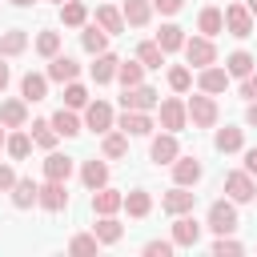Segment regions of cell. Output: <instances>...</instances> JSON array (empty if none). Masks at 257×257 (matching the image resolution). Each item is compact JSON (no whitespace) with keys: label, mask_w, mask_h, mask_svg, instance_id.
I'll use <instances>...</instances> for the list:
<instances>
[{"label":"cell","mask_w":257,"mask_h":257,"mask_svg":"<svg viewBox=\"0 0 257 257\" xmlns=\"http://www.w3.org/2000/svg\"><path fill=\"white\" fill-rule=\"evenodd\" d=\"M181 48H185V60H189L193 68H209V64L217 60V48H213L209 36H193V40H185Z\"/></svg>","instance_id":"1"},{"label":"cell","mask_w":257,"mask_h":257,"mask_svg":"<svg viewBox=\"0 0 257 257\" xmlns=\"http://www.w3.org/2000/svg\"><path fill=\"white\" fill-rule=\"evenodd\" d=\"M161 100H157V88H149V84H133V88H124L120 92V108H137V112H153Z\"/></svg>","instance_id":"2"},{"label":"cell","mask_w":257,"mask_h":257,"mask_svg":"<svg viewBox=\"0 0 257 257\" xmlns=\"http://www.w3.org/2000/svg\"><path fill=\"white\" fill-rule=\"evenodd\" d=\"M185 112H189V120L197 124V128H213L217 124V100L205 92V96H193L189 104H185Z\"/></svg>","instance_id":"3"},{"label":"cell","mask_w":257,"mask_h":257,"mask_svg":"<svg viewBox=\"0 0 257 257\" xmlns=\"http://www.w3.org/2000/svg\"><path fill=\"white\" fill-rule=\"evenodd\" d=\"M225 193H229V201L245 205V201L257 197V185H253V177L245 169H237V173H225Z\"/></svg>","instance_id":"4"},{"label":"cell","mask_w":257,"mask_h":257,"mask_svg":"<svg viewBox=\"0 0 257 257\" xmlns=\"http://www.w3.org/2000/svg\"><path fill=\"white\" fill-rule=\"evenodd\" d=\"M225 28H229L237 40L253 36V12H249L245 4H229V8H225Z\"/></svg>","instance_id":"5"},{"label":"cell","mask_w":257,"mask_h":257,"mask_svg":"<svg viewBox=\"0 0 257 257\" xmlns=\"http://www.w3.org/2000/svg\"><path fill=\"white\" fill-rule=\"evenodd\" d=\"M209 229H213V233H233V229H237V209H233V201H213V205H209Z\"/></svg>","instance_id":"6"},{"label":"cell","mask_w":257,"mask_h":257,"mask_svg":"<svg viewBox=\"0 0 257 257\" xmlns=\"http://www.w3.org/2000/svg\"><path fill=\"white\" fill-rule=\"evenodd\" d=\"M157 108H161V124H165V133H181V128H185V120H189V112H185V100L169 96V100H161Z\"/></svg>","instance_id":"7"},{"label":"cell","mask_w":257,"mask_h":257,"mask_svg":"<svg viewBox=\"0 0 257 257\" xmlns=\"http://www.w3.org/2000/svg\"><path fill=\"white\" fill-rule=\"evenodd\" d=\"M36 205H40V209H48V213H60V209L68 205L64 181H48V185H40V193H36Z\"/></svg>","instance_id":"8"},{"label":"cell","mask_w":257,"mask_h":257,"mask_svg":"<svg viewBox=\"0 0 257 257\" xmlns=\"http://www.w3.org/2000/svg\"><path fill=\"white\" fill-rule=\"evenodd\" d=\"M84 124H88L92 133H108V128H112V104H104V100L84 104Z\"/></svg>","instance_id":"9"},{"label":"cell","mask_w":257,"mask_h":257,"mask_svg":"<svg viewBox=\"0 0 257 257\" xmlns=\"http://www.w3.org/2000/svg\"><path fill=\"white\" fill-rule=\"evenodd\" d=\"M193 201H197V193H189V185H177V189H169V193L161 197V209L177 217V213H189Z\"/></svg>","instance_id":"10"},{"label":"cell","mask_w":257,"mask_h":257,"mask_svg":"<svg viewBox=\"0 0 257 257\" xmlns=\"http://www.w3.org/2000/svg\"><path fill=\"white\" fill-rule=\"evenodd\" d=\"M197 241H201V225H197L193 217L177 213V221H173V245H185V249H193Z\"/></svg>","instance_id":"11"},{"label":"cell","mask_w":257,"mask_h":257,"mask_svg":"<svg viewBox=\"0 0 257 257\" xmlns=\"http://www.w3.org/2000/svg\"><path fill=\"white\" fill-rule=\"evenodd\" d=\"M120 133H124V137H149V133H153V116H149V112H137V108H124Z\"/></svg>","instance_id":"12"},{"label":"cell","mask_w":257,"mask_h":257,"mask_svg":"<svg viewBox=\"0 0 257 257\" xmlns=\"http://www.w3.org/2000/svg\"><path fill=\"white\" fill-rule=\"evenodd\" d=\"M177 133H161V137H153V149H149V157L157 161V165H173L177 161Z\"/></svg>","instance_id":"13"},{"label":"cell","mask_w":257,"mask_h":257,"mask_svg":"<svg viewBox=\"0 0 257 257\" xmlns=\"http://www.w3.org/2000/svg\"><path fill=\"white\" fill-rule=\"evenodd\" d=\"M80 76V64L72 60V56H52V64H48V80H56V84H68V80H76Z\"/></svg>","instance_id":"14"},{"label":"cell","mask_w":257,"mask_h":257,"mask_svg":"<svg viewBox=\"0 0 257 257\" xmlns=\"http://www.w3.org/2000/svg\"><path fill=\"white\" fill-rule=\"evenodd\" d=\"M173 181H177V185H197V181H201V161L177 153V161H173Z\"/></svg>","instance_id":"15"},{"label":"cell","mask_w":257,"mask_h":257,"mask_svg":"<svg viewBox=\"0 0 257 257\" xmlns=\"http://www.w3.org/2000/svg\"><path fill=\"white\" fill-rule=\"evenodd\" d=\"M124 205V197L116 193V189H108V185H100V189H92V213H100V217H108V213H116Z\"/></svg>","instance_id":"16"},{"label":"cell","mask_w":257,"mask_h":257,"mask_svg":"<svg viewBox=\"0 0 257 257\" xmlns=\"http://www.w3.org/2000/svg\"><path fill=\"white\" fill-rule=\"evenodd\" d=\"M197 84H201V92H209V96H213V92H225V88H229V72H225V68H213V64H209V68H201Z\"/></svg>","instance_id":"17"},{"label":"cell","mask_w":257,"mask_h":257,"mask_svg":"<svg viewBox=\"0 0 257 257\" xmlns=\"http://www.w3.org/2000/svg\"><path fill=\"white\" fill-rule=\"evenodd\" d=\"M20 92H24V100H28V104L44 100V96H48V76H40V72H24V80H20Z\"/></svg>","instance_id":"18"},{"label":"cell","mask_w":257,"mask_h":257,"mask_svg":"<svg viewBox=\"0 0 257 257\" xmlns=\"http://www.w3.org/2000/svg\"><path fill=\"white\" fill-rule=\"evenodd\" d=\"M44 177H48V181H68V177H72V157L48 153V157H44Z\"/></svg>","instance_id":"19"},{"label":"cell","mask_w":257,"mask_h":257,"mask_svg":"<svg viewBox=\"0 0 257 257\" xmlns=\"http://www.w3.org/2000/svg\"><path fill=\"white\" fill-rule=\"evenodd\" d=\"M124 24H133V28H145L149 24V16H153V4L149 0H124Z\"/></svg>","instance_id":"20"},{"label":"cell","mask_w":257,"mask_h":257,"mask_svg":"<svg viewBox=\"0 0 257 257\" xmlns=\"http://www.w3.org/2000/svg\"><path fill=\"white\" fill-rule=\"evenodd\" d=\"M24 120H28L24 100H4V104H0V124H4V128H20Z\"/></svg>","instance_id":"21"},{"label":"cell","mask_w":257,"mask_h":257,"mask_svg":"<svg viewBox=\"0 0 257 257\" xmlns=\"http://www.w3.org/2000/svg\"><path fill=\"white\" fill-rule=\"evenodd\" d=\"M36 193H40V185H36L32 177H24V181L12 185V205H16V209H28V205H36Z\"/></svg>","instance_id":"22"},{"label":"cell","mask_w":257,"mask_h":257,"mask_svg":"<svg viewBox=\"0 0 257 257\" xmlns=\"http://www.w3.org/2000/svg\"><path fill=\"white\" fill-rule=\"evenodd\" d=\"M80 44H84V52H92V56H96V52H104V48H108V32H104L100 24H88V28L80 32Z\"/></svg>","instance_id":"23"},{"label":"cell","mask_w":257,"mask_h":257,"mask_svg":"<svg viewBox=\"0 0 257 257\" xmlns=\"http://www.w3.org/2000/svg\"><path fill=\"white\" fill-rule=\"evenodd\" d=\"M116 64H120V60H116L112 52H96V64H92V80H96V84H108V80L116 76Z\"/></svg>","instance_id":"24"},{"label":"cell","mask_w":257,"mask_h":257,"mask_svg":"<svg viewBox=\"0 0 257 257\" xmlns=\"http://www.w3.org/2000/svg\"><path fill=\"white\" fill-rule=\"evenodd\" d=\"M80 181H84L88 189H100V185H108V165H104V161H84V169H80Z\"/></svg>","instance_id":"25"},{"label":"cell","mask_w":257,"mask_h":257,"mask_svg":"<svg viewBox=\"0 0 257 257\" xmlns=\"http://www.w3.org/2000/svg\"><path fill=\"white\" fill-rule=\"evenodd\" d=\"M92 233H96V241H100V245H116L124 229H120V221H112V213H108V217H100V221L92 225Z\"/></svg>","instance_id":"26"},{"label":"cell","mask_w":257,"mask_h":257,"mask_svg":"<svg viewBox=\"0 0 257 257\" xmlns=\"http://www.w3.org/2000/svg\"><path fill=\"white\" fill-rule=\"evenodd\" d=\"M96 24L108 32V36H116V32H124V16L116 12V8H108V4H100L96 8Z\"/></svg>","instance_id":"27"},{"label":"cell","mask_w":257,"mask_h":257,"mask_svg":"<svg viewBox=\"0 0 257 257\" xmlns=\"http://www.w3.org/2000/svg\"><path fill=\"white\" fill-rule=\"evenodd\" d=\"M120 209H128V217H149V209H153V197L145 193V189H133L128 197H124V205Z\"/></svg>","instance_id":"28"},{"label":"cell","mask_w":257,"mask_h":257,"mask_svg":"<svg viewBox=\"0 0 257 257\" xmlns=\"http://www.w3.org/2000/svg\"><path fill=\"white\" fill-rule=\"evenodd\" d=\"M157 44H161V52H177V48L185 44V32H181L177 24H161V32H157Z\"/></svg>","instance_id":"29"},{"label":"cell","mask_w":257,"mask_h":257,"mask_svg":"<svg viewBox=\"0 0 257 257\" xmlns=\"http://www.w3.org/2000/svg\"><path fill=\"white\" fill-rule=\"evenodd\" d=\"M24 48H28L24 28H12V32H4V36H0V52H4V56H20Z\"/></svg>","instance_id":"30"},{"label":"cell","mask_w":257,"mask_h":257,"mask_svg":"<svg viewBox=\"0 0 257 257\" xmlns=\"http://www.w3.org/2000/svg\"><path fill=\"white\" fill-rule=\"evenodd\" d=\"M52 128H56V137H76V133H80V120H76L72 108H60V112L52 116Z\"/></svg>","instance_id":"31"},{"label":"cell","mask_w":257,"mask_h":257,"mask_svg":"<svg viewBox=\"0 0 257 257\" xmlns=\"http://www.w3.org/2000/svg\"><path fill=\"white\" fill-rule=\"evenodd\" d=\"M60 20H64L68 28H80V24L88 20V8H84L80 0H64V4H60Z\"/></svg>","instance_id":"32"},{"label":"cell","mask_w":257,"mask_h":257,"mask_svg":"<svg viewBox=\"0 0 257 257\" xmlns=\"http://www.w3.org/2000/svg\"><path fill=\"white\" fill-rule=\"evenodd\" d=\"M197 28H201L205 36H217V32L225 28V12H221V8H205L201 20H197Z\"/></svg>","instance_id":"33"},{"label":"cell","mask_w":257,"mask_h":257,"mask_svg":"<svg viewBox=\"0 0 257 257\" xmlns=\"http://www.w3.org/2000/svg\"><path fill=\"white\" fill-rule=\"evenodd\" d=\"M137 60H141L145 68H161V64H165V52H161L157 40H145V44L137 48Z\"/></svg>","instance_id":"34"},{"label":"cell","mask_w":257,"mask_h":257,"mask_svg":"<svg viewBox=\"0 0 257 257\" xmlns=\"http://www.w3.org/2000/svg\"><path fill=\"white\" fill-rule=\"evenodd\" d=\"M213 145H217L221 153H241V145H245V137H241V128H221V133L213 137Z\"/></svg>","instance_id":"35"},{"label":"cell","mask_w":257,"mask_h":257,"mask_svg":"<svg viewBox=\"0 0 257 257\" xmlns=\"http://www.w3.org/2000/svg\"><path fill=\"white\" fill-rule=\"evenodd\" d=\"M253 64H257V60H253L249 52H233V56L225 60V72H229V76H249Z\"/></svg>","instance_id":"36"},{"label":"cell","mask_w":257,"mask_h":257,"mask_svg":"<svg viewBox=\"0 0 257 257\" xmlns=\"http://www.w3.org/2000/svg\"><path fill=\"white\" fill-rule=\"evenodd\" d=\"M141 76H145V64H141V60H128V64H116V80H120L124 88H133V84H141Z\"/></svg>","instance_id":"37"},{"label":"cell","mask_w":257,"mask_h":257,"mask_svg":"<svg viewBox=\"0 0 257 257\" xmlns=\"http://www.w3.org/2000/svg\"><path fill=\"white\" fill-rule=\"evenodd\" d=\"M32 141H36L40 149H52V145H56V128H52V120H32Z\"/></svg>","instance_id":"38"},{"label":"cell","mask_w":257,"mask_h":257,"mask_svg":"<svg viewBox=\"0 0 257 257\" xmlns=\"http://www.w3.org/2000/svg\"><path fill=\"white\" fill-rule=\"evenodd\" d=\"M100 149H104V157H124L128 153V137L124 133H104V145Z\"/></svg>","instance_id":"39"},{"label":"cell","mask_w":257,"mask_h":257,"mask_svg":"<svg viewBox=\"0 0 257 257\" xmlns=\"http://www.w3.org/2000/svg\"><path fill=\"white\" fill-rule=\"evenodd\" d=\"M36 52L52 60V56L60 52V32H40V36H36Z\"/></svg>","instance_id":"40"},{"label":"cell","mask_w":257,"mask_h":257,"mask_svg":"<svg viewBox=\"0 0 257 257\" xmlns=\"http://www.w3.org/2000/svg\"><path fill=\"white\" fill-rule=\"evenodd\" d=\"M64 104H68V108H84V104H88V88L76 84V80H68V88H64Z\"/></svg>","instance_id":"41"},{"label":"cell","mask_w":257,"mask_h":257,"mask_svg":"<svg viewBox=\"0 0 257 257\" xmlns=\"http://www.w3.org/2000/svg\"><path fill=\"white\" fill-rule=\"evenodd\" d=\"M4 149H8V157H16V161H24V157H28V149H32V141H28L24 133H12V137L4 141Z\"/></svg>","instance_id":"42"},{"label":"cell","mask_w":257,"mask_h":257,"mask_svg":"<svg viewBox=\"0 0 257 257\" xmlns=\"http://www.w3.org/2000/svg\"><path fill=\"white\" fill-rule=\"evenodd\" d=\"M189 84H193V72H189V68H181V64L169 68V88H173V92H185Z\"/></svg>","instance_id":"43"},{"label":"cell","mask_w":257,"mask_h":257,"mask_svg":"<svg viewBox=\"0 0 257 257\" xmlns=\"http://www.w3.org/2000/svg\"><path fill=\"white\" fill-rule=\"evenodd\" d=\"M96 245H100L96 233H92V237H88V233H76V237L68 241V253H96Z\"/></svg>","instance_id":"44"},{"label":"cell","mask_w":257,"mask_h":257,"mask_svg":"<svg viewBox=\"0 0 257 257\" xmlns=\"http://www.w3.org/2000/svg\"><path fill=\"white\" fill-rule=\"evenodd\" d=\"M213 253H217V257H225V253H245V245H241V241H233L229 233H217V241H213Z\"/></svg>","instance_id":"45"},{"label":"cell","mask_w":257,"mask_h":257,"mask_svg":"<svg viewBox=\"0 0 257 257\" xmlns=\"http://www.w3.org/2000/svg\"><path fill=\"white\" fill-rule=\"evenodd\" d=\"M173 253V241H149L145 245V257H169Z\"/></svg>","instance_id":"46"},{"label":"cell","mask_w":257,"mask_h":257,"mask_svg":"<svg viewBox=\"0 0 257 257\" xmlns=\"http://www.w3.org/2000/svg\"><path fill=\"white\" fill-rule=\"evenodd\" d=\"M149 4H153L157 12H165V16H173V12H181V4H185V0H149Z\"/></svg>","instance_id":"47"},{"label":"cell","mask_w":257,"mask_h":257,"mask_svg":"<svg viewBox=\"0 0 257 257\" xmlns=\"http://www.w3.org/2000/svg\"><path fill=\"white\" fill-rule=\"evenodd\" d=\"M241 96L257 100V72H249V76H245V84H241Z\"/></svg>","instance_id":"48"},{"label":"cell","mask_w":257,"mask_h":257,"mask_svg":"<svg viewBox=\"0 0 257 257\" xmlns=\"http://www.w3.org/2000/svg\"><path fill=\"white\" fill-rule=\"evenodd\" d=\"M12 185H16V173L8 165H0V189H12Z\"/></svg>","instance_id":"49"},{"label":"cell","mask_w":257,"mask_h":257,"mask_svg":"<svg viewBox=\"0 0 257 257\" xmlns=\"http://www.w3.org/2000/svg\"><path fill=\"white\" fill-rule=\"evenodd\" d=\"M245 173H249V177H257V149H249V153H245Z\"/></svg>","instance_id":"50"},{"label":"cell","mask_w":257,"mask_h":257,"mask_svg":"<svg viewBox=\"0 0 257 257\" xmlns=\"http://www.w3.org/2000/svg\"><path fill=\"white\" fill-rule=\"evenodd\" d=\"M8 76H12V72H8V64H4V60H0V92H4V88H8Z\"/></svg>","instance_id":"51"},{"label":"cell","mask_w":257,"mask_h":257,"mask_svg":"<svg viewBox=\"0 0 257 257\" xmlns=\"http://www.w3.org/2000/svg\"><path fill=\"white\" fill-rule=\"evenodd\" d=\"M245 120H249V124H257V100L249 104V112H245Z\"/></svg>","instance_id":"52"},{"label":"cell","mask_w":257,"mask_h":257,"mask_svg":"<svg viewBox=\"0 0 257 257\" xmlns=\"http://www.w3.org/2000/svg\"><path fill=\"white\" fill-rule=\"evenodd\" d=\"M245 8H249V12H253V16H257V0H245Z\"/></svg>","instance_id":"53"},{"label":"cell","mask_w":257,"mask_h":257,"mask_svg":"<svg viewBox=\"0 0 257 257\" xmlns=\"http://www.w3.org/2000/svg\"><path fill=\"white\" fill-rule=\"evenodd\" d=\"M12 4H16V8H28V4H32V0H12Z\"/></svg>","instance_id":"54"},{"label":"cell","mask_w":257,"mask_h":257,"mask_svg":"<svg viewBox=\"0 0 257 257\" xmlns=\"http://www.w3.org/2000/svg\"><path fill=\"white\" fill-rule=\"evenodd\" d=\"M4 141H8V137H4V124H0V145H4Z\"/></svg>","instance_id":"55"},{"label":"cell","mask_w":257,"mask_h":257,"mask_svg":"<svg viewBox=\"0 0 257 257\" xmlns=\"http://www.w3.org/2000/svg\"><path fill=\"white\" fill-rule=\"evenodd\" d=\"M56 4H64V0H56Z\"/></svg>","instance_id":"56"}]
</instances>
